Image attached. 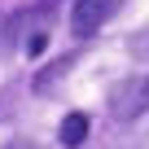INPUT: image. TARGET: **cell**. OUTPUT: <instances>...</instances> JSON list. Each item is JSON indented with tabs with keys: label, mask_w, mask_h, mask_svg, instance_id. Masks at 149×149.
<instances>
[{
	"label": "cell",
	"mask_w": 149,
	"mask_h": 149,
	"mask_svg": "<svg viewBox=\"0 0 149 149\" xmlns=\"http://www.w3.org/2000/svg\"><path fill=\"white\" fill-rule=\"evenodd\" d=\"M118 5H123V0H79L74 13H70L74 35H92V31H101V26L118 13Z\"/></svg>",
	"instance_id": "obj_1"
},
{
	"label": "cell",
	"mask_w": 149,
	"mask_h": 149,
	"mask_svg": "<svg viewBox=\"0 0 149 149\" xmlns=\"http://www.w3.org/2000/svg\"><path fill=\"white\" fill-rule=\"evenodd\" d=\"M127 92H132V97H114V114H118V118H123V114L132 118V114H140V110H149V79H140V84H132Z\"/></svg>",
	"instance_id": "obj_2"
},
{
	"label": "cell",
	"mask_w": 149,
	"mask_h": 149,
	"mask_svg": "<svg viewBox=\"0 0 149 149\" xmlns=\"http://www.w3.org/2000/svg\"><path fill=\"white\" fill-rule=\"evenodd\" d=\"M88 127H92L88 114H79V110L66 114V118H61V145H70V149H74V145H84V140H88Z\"/></svg>",
	"instance_id": "obj_3"
},
{
	"label": "cell",
	"mask_w": 149,
	"mask_h": 149,
	"mask_svg": "<svg viewBox=\"0 0 149 149\" xmlns=\"http://www.w3.org/2000/svg\"><path fill=\"white\" fill-rule=\"evenodd\" d=\"M5 149H35V145H31V140H9Z\"/></svg>",
	"instance_id": "obj_4"
}]
</instances>
